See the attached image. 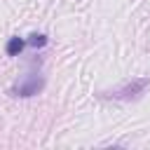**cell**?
<instances>
[{"instance_id": "1", "label": "cell", "mask_w": 150, "mask_h": 150, "mask_svg": "<svg viewBox=\"0 0 150 150\" xmlns=\"http://www.w3.org/2000/svg\"><path fill=\"white\" fill-rule=\"evenodd\" d=\"M21 49H23V40H21V38H9V42H7V54H9V56H16Z\"/></svg>"}, {"instance_id": "2", "label": "cell", "mask_w": 150, "mask_h": 150, "mask_svg": "<svg viewBox=\"0 0 150 150\" xmlns=\"http://www.w3.org/2000/svg\"><path fill=\"white\" fill-rule=\"evenodd\" d=\"M28 42H30L33 47H42V45L47 42V38H45V35H38V33H35V35H30V40H28Z\"/></svg>"}]
</instances>
